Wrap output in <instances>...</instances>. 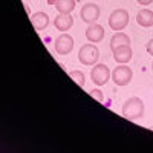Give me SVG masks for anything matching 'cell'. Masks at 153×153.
Returning <instances> with one entry per match:
<instances>
[{"instance_id": "obj_1", "label": "cell", "mask_w": 153, "mask_h": 153, "mask_svg": "<svg viewBox=\"0 0 153 153\" xmlns=\"http://www.w3.org/2000/svg\"><path fill=\"white\" fill-rule=\"evenodd\" d=\"M144 101L139 98V97H132L126 101L123 104V109H121V113L123 117L127 118V120H139L144 115Z\"/></svg>"}, {"instance_id": "obj_2", "label": "cell", "mask_w": 153, "mask_h": 153, "mask_svg": "<svg viewBox=\"0 0 153 153\" xmlns=\"http://www.w3.org/2000/svg\"><path fill=\"white\" fill-rule=\"evenodd\" d=\"M100 58V49L95 43H86L78 51V60L84 66H94Z\"/></svg>"}, {"instance_id": "obj_3", "label": "cell", "mask_w": 153, "mask_h": 153, "mask_svg": "<svg viewBox=\"0 0 153 153\" xmlns=\"http://www.w3.org/2000/svg\"><path fill=\"white\" fill-rule=\"evenodd\" d=\"M127 25H129V12L123 8L113 9L109 16V26L110 29H113L115 32L123 31Z\"/></svg>"}, {"instance_id": "obj_4", "label": "cell", "mask_w": 153, "mask_h": 153, "mask_svg": "<svg viewBox=\"0 0 153 153\" xmlns=\"http://www.w3.org/2000/svg\"><path fill=\"white\" fill-rule=\"evenodd\" d=\"M133 78V71L127 65H118L112 71V80L117 86H127Z\"/></svg>"}, {"instance_id": "obj_5", "label": "cell", "mask_w": 153, "mask_h": 153, "mask_svg": "<svg viewBox=\"0 0 153 153\" xmlns=\"http://www.w3.org/2000/svg\"><path fill=\"white\" fill-rule=\"evenodd\" d=\"M110 76H112V72H110L109 66L104 65V63H98V65H95L92 68V71H91V80L97 86L106 84Z\"/></svg>"}, {"instance_id": "obj_6", "label": "cell", "mask_w": 153, "mask_h": 153, "mask_svg": "<svg viewBox=\"0 0 153 153\" xmlns=\"http://www.w3.org/2000/svg\"><path fill=\"white\" fill-rule=\"evenodd\" d=\"M100 14H101V9L97 3H86V5H83V8L80 11L81 20L87 25L97 23L98 19H100Z\"/></svg>"}, {"instance_id": "obj_7", "label": "cell", "mask_w": 153, "mask_h": 153, "mask_svg": "<svg viewBox=\"0 0 153 153\" xmlns=\"http://www.w3.org/2000/svg\"><path fill=\"white\" fill-rule=\"evenodd\" d=\"M54 46H55V52H58L60 55H68L74 49V38L69 34H60Z\"/></svg>"}, {"instance_id": "obj_8", "label": "cell", "mask_w": 153, "mask_h": 153, "mask_svg": "<svg viewBox=\"0 0 153 153\" xmlns=\"http://www.w3.org/2000/svg\"><path fill=\"white\" fill-rule=\"evenodd\" d=\"M86 38L91 43H95V45L100 43L104 38V28L101 26V25H98V23L89 25L87 29H86Z\"/></svg>"}, {"instance_id": "obj_9", "label": "cell", "mask_w": 153, "mask_h": 153, "mask_svg": "<svg viewBox=\"0 0 153 153\" xmlns=\"http://www.w3.org/2000/svg\"><path fill=\"white\" fill-rule=\"evenodd\" d=\"M113 52V60L118 63V65H126V63H129L133 57V51L130 46H120L117 49L112 51Z\"/></svg>"}, {"instance_id": "obj_10", "label": "cell", "mask_w": 153, "mask_h": 153, "mask_svg": "<svg viewBox=\"0 0 153 153\" xmlns=\"http://www.w3.org/2000/svg\"><path fill=\"white\" fill-rule=\"evenodd\" d=\"M72 25H74V19L71 14H63V12H58L55 20H54V26L61 31V32H66L72 28Z\"/></svg>"}, {"instance_id": "obj_11", "label": "cell", "mask_w": 153, "mask_h": 153, "mask_svg": "<svg viewBox=\"0 0 153 153\" xmlns=\"http://www.w3.org/2000/svg\"><path fill=\"white\" fill-rule=\"evenodd\" d=\"M31 22H32L34 28L37 31H43V29H46L49 26V16L46 14V12L38 11L34 16H31Z\"/></svg>"}, {"instance_id": "obj_12", "label": "cell", "mask_w": 153, "mask_h": 153, "mask_svg": "<svg viewBox=\"0 0 153 153\" xmlns=\"http://www.w3.org/2000/svg\"><path fill=\"white\" fill-rule=\"evenodd\" d=\"M132 45V40L127 34H123L121 31H118L117 34H113L112 38H110V49H117L120 46H130Z\"/></svg>"}, {"instance_id": "obj_13", "label": "cell", "mask_w": 153, "mask_h": 153, "mask_svg": "<svg viewBox=\"0 0 153 153\" xmlns=\"http://www.w3.org/2000/svg\"><path fill=\"white\" fill-rule=\"evenodd\" d=\"M136 22H138L139 26H143V28L153 26V11H150V9H141L136 14Z\"/></svg>"}, {"instance_id": "obj_14", "label": "cell", "mask_w": 153, "mask_h": 153, "mask_svg": "<svg viewBox=\"0 0 153 153\" xmlns=\"http://www.w3.org/2000/svg\"><path fill=\"white\" fill-rule=\"evenodd\" d=\"M76 2L75 0H57V3L54 5L55 9L58 12H63V14H71V12L75 9Z\"/></svg>"}, {"instance_id": "obj_15", "label": "cell", "mask_w": 153, "mask_h": 153, "mask_svg": "<svg viewBox=\"0 0 153 153\" xmlns=\"http://www.w3.org/2000/svg\"><path fill=\"white\" fill-rule=\"evenodd\" d=\"M69 75H71L72 80H75V83L78 84V86L83 87V86L86 84V76H84V74H83L81 71H71Z\"/></svg>"}, {"instance_id": "obj_16", "label": "cell", "mask_w": 153, "mask_h": 153, "mask_svg": "<svg viewBox=\"0 0 153 153\" xmlns=\"http://www.w3.org/2000/svg\"><path fill=\"white\" fill-rule=\"evenodd\" d=\"M89 95H92L97 101H100V103H104V97H103V92L100 91V89H92L91 92H89Z\"/></svg>"}, {"instance_id": "obj_17", "label": "cell", "mask_w": 153, "mask_h": 153, "mask_svg": "<svg viewBox=\"0 0 153 153\" xmlns=\"http://www.w3.org/2000/svg\"><path fill=\"white\" fill-rule=\"evenodd\" d=\"M146 49H147V52L153 57V38H150V40L147 42V45H146Z\"/></svg>"}, {"instance_id": "obj_18", "label": "cell", "mask_w": 153, "mask_h": 153, "mask_svg": "<svg viewBox=\"0 0 153 153\" xmlns=\"http://www.w3.org/2000/svg\"><path fill=\"white\" fill-rule=\"evenodd\" d=\"M136 2H138L139 5H143V6H147V5L153 3V0H136Z\"/></svg>"}, {"instance_id": "obj_19", "label": "cell", "mask_w": 153, "mask_h": 153, "mask_svg": "<svg viewBox=\"0 0 153 153\" xmlns=\"http://www.w3.org/2000/svg\"><path fill=\"white\" fill-rule=\"evenodd\" d=\"M46 2H48V5H55L57 0H46Z\"/></svg>"}, {"instance_id": "obj_20", "label": "cell", "mask_w": 153, "mask_h": 153, "mask_svg": "<svg viewBox=\"0 0 153 153\" xmlns=\"http://www.w3.org/2000/svg\"><path fill=\"white\" fill-rule=\"evenodd\" d=\"M150 130H153V126H150Z\"/></svg>"}, {"instance_id": "obj_21", "label": "cell", "mask_w": 153, "mask_h": 153, "mask_svg": "<svg viewBox=\"0 0 153 153\" xmlns=\"http://www.w3.org/2000/svg\"><path fill=\"white\" fill-rule=\"evenodd\" d=\"M152 71H153V61H152Z\"/></svg>"}]
</instances>
